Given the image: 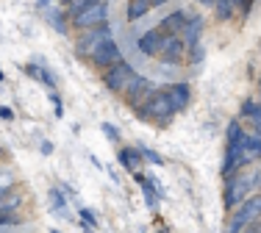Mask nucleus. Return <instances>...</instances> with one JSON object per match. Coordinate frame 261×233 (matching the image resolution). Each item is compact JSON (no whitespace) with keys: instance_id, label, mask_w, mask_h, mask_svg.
<instances>
[{"instance_id":"1","label":"nucleus","mask_w":261,"mask_h":233,"mask_svg":"<svg viewBox=\"0 0 261 233\" xmlns=\"http://www.w3.org/2000/svg\"><path fill=\"white\" fill-rule=\"evenodd\" d=\"M258 217H261V194L250 197L247 203H242L239 208H236V214L231 219V230H228V233H242L247 225L258 222Z\"/></svg>"},{"instance_id":"2","label":"nucleus","mask_w":261,"mask_h":233,"mask_svg":"<svg viewBox=\"0 0 261 233\" xmlns=\"http://www.w3.org/2000/svg\"><path fill=\"white\" fill-rule=\"evenodd\" d=\"M106 17H109V6H106V0H97V3L84 6V9L72 17V22H75L78 28L92 31V28H97V25H106Z\"/></svg>"},{"instance_id":"3","label":"nucleus","mask_w":261,"mask_h":233,"mask_svg":"<svg viewBox=\"0 0 261 233\" xmlns=\"http://www.w3.org/2000/svg\"><path fill=\"white\" fill-rule=\"evenodd\" d=\"M134 67L125 64V61H117V64H111L109 70H106V75H103V81H106V86H109L111 92H117V95H125V89H128V83L134 81Z\"/></svg>"},{"instance_id":"4","label":"nucleus","mask_w":261,"mask_h":233,"mask_svg":"<svg viewBox=\"0 0 261 233\" xmlns=\"http://www.w3.org/2000/svg\"><path fill=\"white\" fill-rule=\"evenodd\" d=\"M242 144H245V131H242L239 122H231L228 125V150H225V164H222V172L231 175L236 167V156H239Z\"/></svg>"},{"instance_id":"5","label":"nucleus","mask_w":261,"mask_h":233,"mask_svg":"<svg viewBox=\"0 0 261 233\" xmlns=\"http://www.w3.org/2000/svg\"><path fill=\"white\" fill-rule=\"evenodd\" d=\"M256 178L258 175H236L233 181H228V186H225V206L228 208L239 206L242 200H245V194L250 192V186H253Z\"/></svg>"},{"instance_id":"6","label":"nucleus","mask_w":261,"mask_h":233,"mask_svg":"<svg viewBox=\"0 0 261 233\" xmlns=\"http://www.w3.org/2000/svg\"><path fill=\"white\" fill-rule=\"evenodd\" d=\"M111 39V31L106 28V25H100V28H92L89 34L84 36V39L78 42V53L81 56H95L97 50L106 45V42Z\"/></svg>"},{"instance_id":"7","label":"nucleus","mask_w":261,"mask_h":233,"mask_svg":"<svg viewBox=\"0 0 261 233\" xmlns=\"http://www.w3.org/2000/svg\"><path fill=\"white\" fill-rule=\"evenodd\" d=\"M145 114H147V116H156V120H170V116L175 114V111H172V106H170V100H167V92L153 95L150 100H147Z\"/></svg>"},{"instance_id":"8","label":"nucleus","mask_w":261,"mask_h":233,"mask_svg":"<svg viewBox=\"0 0 261 233\" xmlns=\"http://www.w3.org/2000/svg\"><path fill=\"white\" fill-rule=\"evenodd\" d=\"M159 56L164 61H181L184 59V42L178 39V34H170V36H161V50Z\"/></svg>"},{"instance_id":"9","label":"nucleus","mask_w":261,"mask_h":233,"mask_svg":"<svg viewBox=\"0 0 261 233\" xmlns=\"http://www.w3.org/2000/svg\"><path fill=\"white\" fill-rule=\"evenodd\" d=\"M92 61H95L97 67H106V70H109L111 64H117V61H122V56H120V47L114 45V42H106V45L100 47V50L95 53V56H92Z\"/></svg>"},{"instance_id":"10","label":"nucleus","mask_w":261,"mask_h":233,"mask_svg":"<svg viewBox=\"0 0 261 233\" xmlns=\"http://www.w3.org/2000/svg\"><path fill=\"white\" fill-rule=\"evenodd\" d=\"M189 97H192V92L186 83H175V86L167 89V100H170L172 111H184V108L189 106Z\"/></svg>"},{"instance_id":"11","label":"nucleus","mask_w":261,"mask_h":233,"mask_svg":"<svg viewBox=\"0 0 261 233\" xmlns=\"http://www.w3.org/2000/svg\"><path fill=\"white\" fill-rule=\"evenodd\" d=\"M161 31H147V34L139 36V50L145 53V56H159L161 50Z\"/></svg>"},{"instance_id":"12","label":"nucleus","mask_w":261,"mask_h":233,"mask_svg":"<svg viewBox=\"0 0 261 233\" xmlns=\"http://www.w3.org/2000/svg\"><path fill=\"white\" fill-rule=\"evenodd\" d=\"M153 9V0H128V20H139Z\"/></svg>"},{"instance_id":"13","label":"nucleus","mask_w":261,"mask_h":233,"mask_svg":"<svg viewBox=\"0 0 261 233\" xmlns=\"http://www.w3.org/2000/svg\"><path fill=\"white\" fill-rule=\"evenodd\" d=\"M242 114L247 116V120L253 122V125H256V131L261 133V106L258 103H253V100H247L245 106H242Z\"/></svg>"},{"instance_id":"14","label":"nucleus","mask_w":261,"mask_h":233,"mask_svg":"<svg viewBox=\"0 0 261 233\" xmlns=\"http://www.w3.org/2000/svg\"><path fill=\"white\" fill-rule=\"evenodd\" d=\"M184 25H186V17L181 14V11H175V14H170L164 22H161V28H164L167 34H178V31H181Z\"/></svg>"},{"instance_id":"15","label":"nucleus","mask_w":261,"mask_h":233,"mask_svg":"<svg viewBox=\"0 0 261 233\" xmlns=\"http://www.w3.org/2000/svg\"><path fill=\"white\" fill-rule=\"evenodd\" d=\"M214 9L220 20H228V17L236 11V0H214Z\"/></svg>"},{"instance_id":"16","label":"nucleus","mask_w":261,"mask_h":233,"mask_svg":"<svg viewBox=\"0 0 261 233\" xmlns=\"http://www.w3.org/2000/svg\"><path fill=\"white\" fill-rule=\"evenodd\" d=\"M139 158H142V153H139V150H130V147L120 153V161H122V167H125V169H136Z\"/></svg>"},{"instance_id":"17","label":"nucleus","mask_w":261,"mask_h":233,"mask_svg":"<svg viewBox=\"0 0 261 233\" xmlns=\"http://www.w3.org/2000/svg\"><path fill=\"white\" fill-rule=\"evenodd\" d=\"M50 206H53V211H56V214L67 217V200H64V194H61L59 189H50Z\"/></svg>"},{"instance_id":"18","label":"nucleus","mask_w":261,"mask_h":233,"mask_svg":"<svg viewBox=\"0 0 261 233\" xmlns=\"http://www.w3.org/2000/svg\"><path fill=\"white\" fill-rule=\"evenodd\" d=\"M139 183H142V194H145V200H147V206H156V194H153V183H150V178H142L139 175Z\"/></svg>"},{"instance_id":"19","label":"nucleus","mask_w":261,"mask_h":233,"mask_svg":"<svg viewBox=\"0 0 261 233\" xmlns=\"http://www.w3.org/2000/svg\"><path fill=\"white\" fill-rule=\"evenodd\" d=\"M28 75L31 78H39V81H45V83H50V86H53V78L47 75V70H42V67H36V64H28Z\"/></svg>"},{"instance_id":"20","label":"nucleus","mask_w":261,"mask_h":233,"mask_svg":"<svg viewBox=\"0 0 261 233\" xmlns=\"http://www.w3.org/2000/svg\"><path fill=\"white\" fill-rule=\"evenodd\" d=\"M89 3H97V0H67V9L72 11V14H78L84 6H89Z\"/></svg>"},{"instance_id":"21","label":"nucleus","mask_w":261,"mask_h":233,"mask_svg":"<svg viewBox=\"0 0 261 233\" xmlns=\"http://www.w3.org/2000/svg\"><path fill=\"white\" fill-rule=\"evenodd\" d=\"M47 17H50V22H53V28H56V31H59V34H64V31H67V28H64V17H61V14H59V11H50V14H47Z\"/></svg>"},{"instance_id":"22","label":"nucleus","mask_w":261,"mask_h":233,"mask_svg":"<svg viewBox=\"0 0 261 233\" xmlns=\"http://www.w3.org/2000/svg\"><path fill=\"white\" fill-rule=\"evenodd\" d=\"M81 219H84V222H86V228H95V225H97L95 214H92L89 208H81Z\"/></svg>"},{"instance_id":"23","label":"nucleus","mask_w":261,"mask_h":233,"mask_svg":"<svg viewBox=\"0 0 261 233\" xmlns=\"http://www.w3.org/2000/svg\"><path fill=\"white\" fill-rule=\"evenodd\" d=\"M142 156H145V158H147V161H150V164H156V167H161V164H164V158H161L156 150H145V153H142Z\"/></svg>"},{"instance_id":"24","label":"nucleus","mask_w":261,"mask_h":233,"mask_svg":"<svg viewBox=\"0 0 261 233\" xmlns=\"http://www.w3.org/2000/svg\"><path fill=\"white\" fill-rule=\"evenodd\" d=\"M103 133L111 139V142H117V139H120V131H117L114 125H109V122H103Z\"/></svg>"},{"instance_id":"25","label":"nucleus","mask_w":261,"mask_h":233,"mask_svg":"<svg viewBox=\"0 0 261 233\" xmlns=\"http://www.w3.org/2000/svg\"><path fill=\"white\" fill-rule=\"evenodd\" d=\"M0 120H6V122H11L14 120V111H11L9 106H0Z\"/></svg>"},{"instance_id":"26","label":"nucleus","mask_w":261,"mask_h":233,"mask_svg":"<svg viewBox=\"0 0 261 233\" xmlns=\"http://www.w3.org/2000/svg\"><path fill=\"white\" fill-rule=\"evenodd\" d=\"M253 0H236V6H242V9H250Z\"/></svg>"},{"instance_id":"27","label":"nucleus","mask_w":261,"mask_h":233,"mask_svg":"<svg viewBox=\"0 0 261 233\" xmlns=\"http://www.w3.org/2000/svg\"><path fill=\"white\" fill-rule=\"evenodd\" d=\"M258 95H261V81H258Z\"/></svg>"},{"instance_id":"28","label":"nucleus","mask_w":261,"mask_h":233,"mask_svg":"<svg viewBox=\"0 0 261 233\" xmlns=\"http://www.w3.org/2000/svg\"><path fill=\"white\" fill-rule=\"evenodd\" d=\"M0 81H3V70H0Z\"/></svg>"},{"instance_id":"29","label":"nucleus","mask_w":261,"mask_h":233,"mask_svg":"<svg viewBox=\"0 0 261 233\" xmlns=\"http://www.w3.org/2000/svg\"><path fill=\"white\" fill-rule=\"evenodd\" d=\"M50 233H59V230H50Z\"/></svg>"}]
</instances>
